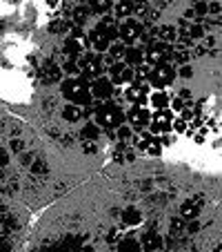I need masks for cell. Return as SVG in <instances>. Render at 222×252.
Returning <instances> with one entry per match:
<instances>
[{
    "label": "cell",
    "instance_id": "12",
    "mask_svg": "<svg viewBox=\"0 0 222 252\" xmlns=\"http://www.w3.org/2000/svg\"><path fill=\"white\" fill-rule=\"evenodd\" d=\"M94 29L100 33V36H104L107 40H118V20L114 18L111 14H107V16H100V20L94 25Z\"/></svg>",
    "mask_w": 222,
    "mask_h": 252
},
{
    "label": "cell",
    "instance_id": "7",
    "mask_svg": "<svg viewBox=\"0 0 222 252\" xmlns=\"http://www.w3.org/2000/svg\"><path fill=\"white\" fill-rule=\"evenodd\" d=\"M171 52H173L171 45L160 43V40H151L145 47V63L149 67L158 65V63H171Z\"/></svg>",
    "mask_w": 222,
    "mask_h": 252
},
{
    "label": "cell",
    "instance_id": "3",
    "mask_svg": "<svg viewBox=\"0 0 222 252\" xmlns=\"http://www.w3.org/2000/svg\"><path fill=\"white\" fill-rule=\"evenodd\" d=\"M175 78H178V74H175L173 63H158V65H151L149 71H147V85H149L151 92H156V90L167 92L173 85Z\"/></svg>",
    "mask_w": 222,
    "mask_h": 252
},
{
    "label": "cell",
    "instance_id": "6",
    "mask_svg": "<svg viewBox=\"0 0 222 252\" xmlns=\"http://www.w3.org/2000/svg\"><path fill=\"white\" fill-rule=\"evenodd\" d=\"M149 121H151V110L147 105H129V110L124 112V123L131 127L133 134L149 127Z\"/></svg>",
    "mask_w": 222,
    "mask_h": 252
},
{
    "label": "cell",
    "instance_id": "10",
    "mask_svg": "<svg viewBox=\"0 0 222 252\" xmlns=\"http://www.w3.org/2000/svg\"><path fill=\"white\" fill-rule=\"evenodd\" d=\"M89 87H91V96H94V100H98V103L114 98L116 85L109 81L107 76H100V78H96V81H91Z\"/></svg>",
    "mask_w": 222,
    "mask_h": 252
},
{
    "label": "cell",
    "instance_id": "14",
    "mask_svg": "<svg viewBox=\"0 0 222 252\" xmlns=\"http://www.w3.org/2000/svg\"><path fill=\"white\" fill-rule=\"evenodd\" d=\"M169 100L171 94H167L165 90H156V92H149V100H147V107L149 110H169Z\"/></svg>",
    "mask_w": 222,
    "mask_h": 252
},
{
    "label": "cell",
    "instance_id": "29",
    "mask_svg": "<svg viewBox=\"0 0 222 252\" xmlns=\"http://www.w3.org/2000/svg\"><path fill=\"white\" fill-rule=\"evenodd\" d=\"M47 7H49V9H56V7H58V0H47Z\"/></svg>",
    "mask_w": 222,
    "mask_h": 252
},
{
    "label": "cell",
    "instance_id": "24",
    "mask_svg": "<svg viewBox=\"0 0 222 252\" xmlns=\"http://www.w3.org/2000/svg\"><path fill=\"white\" fill-rule=\"evenodd\" d=\"M80 136L87 138V141H96L100 136V127L94 121H89V123H85V127H80Z\"/></svg>",
    "mask_w": 222,
    "mask_h": 252
},
{
    "label": "cell",
    "instance_id": "21",
    "mask_svg": "<svg viewBox=\"0 0 222 252\" xmlns=\"http://www.w3.org/2000/svg\"><path fill=\"white\" fill-rule=\"evenodd\" d=\"M89 9H91V14L107 16L114 9V0H89Z\"/></svg>",
    "mask_w": 222,
    "mask_h": 252
},
{
    "label": "cell",
    "instance_id": "19",
    "mask_svg": "<svg viewBox=\"0 0 222 252\" xmlns=\"http://www.w3.org/2000/svg\"><path fill=\"white\" fill-rule=\"evenodd\" d=\"M111 11H114L111 16H114L118 23H120V20H124V18H131V16H133L131 0H120V2H114V9H111Z\"/></svg>",
    "mask_w": 222,
    "mask_h": 252
},
{
    "label": "cell",
    "instance_id": "30",
    "mask_svg": "<svg viewBox=\"0 0 222 252\" xmlns=\"http://www.w3.org/2000/svg\"><path fill=\"white\" fill-rule=\"evenodd\" d=\"M82 252H94V248H91V246H85V248H82Z\"/></svg>",
    "mask_w": 222,
    "mask_h": 252
},
{
    "label": "cell",
    "instance_id": "4",
    "mask_svg": "<svg viewBox=\"0 0 222 252\" xmlns=\"http://www.w3.org/2000/svg\"><path fill=\"white\" fill-rule=\"evenodd\" d=\"M78 69H80V76L87 78L89 83L107 74V67H104L102 56L96 54V52H85L82 54V56L78 58Z\"/></svg>",
    "mask_w": 222,
    "mask_h": 252
},
{
    "label": "cell",
    "instance_id": "22",
    "mask_svg": "<svg viewBox=\"0 0 222 252\" xmlns=\"http://www.w3.org/2000/svg\"><path fill=\"white\" fill-rule=\"evenodd\" d=\"M89 14H91L89 7L78 5L76 9H74V14H71V20H74V25H78V27H85V23H87V18H89Z\"/></svg>",
    "mask_w": 222,
    "mask_h": 252
},
{
    "label": "cell",
    "instance_id": "16",
    "mask_svg": "<svg viewBox=\"0 0 222 252\" xmlns=\"http://www.w3.org/2000/svg\"><path fill=\"white\" fill-rule=\"evenodd\" d=\"M120 221H123V225H127V228H138V225L142 223L140 208H136V205H127V208L123 210V214H120Z\"/></svg>",
    "mask_w": 222,
    "mask_h": 252
},
{
    "label": "cell",
    "instance_id": "1",
    "mask_svg": "<svg viewBox=\"0 0 222 252\" xmlns=\"http://www.w3.org/2000/svg\"><path fill=\"white\" fill-rule=\"evenodd\" d=\"M60 94L67 103L78 105V107H91V103H94L89 81L82 76H65L60 81Z\"/></svg>",
    "mask_w": 222,
    "mask_h": 252
},
{
    "label": "cell",
    "instance_id": "11",
    "mask_svg": "<svg viewBox=\"0 0 222 252\" xmlns=\"http://www.w3.org/2000/svg\"><path fill=\"white\" fill-rule=\"evenodd\" d=\"M85 52H89L85 38H71V36H67L62 40V56H65V61H78Z\"/></svg>",
    "mask_w": 222,
    "mask_h": 252
},
{
    "label": "cell",
    "instance_id": "26",
    "mask_svg": "<svg viewBox=\"0 0 222 252\" xmlns=\"http://www.w3.org/2000/svg\"><path fill=\"white\" fill-rule=\"evenodd\" d=\"M175 74H178L180 78H187V81H189V78L194 76V67H191L189 63H184V65H178V67H175Z\"/></svg>",
    "mask_w": 222,
    "mask_h": 252
},
{
    "label": "cell",
    "instance_id": "25",
    "mask_svg": "<svg viewBox=\"0 0 222 252\" xmlns=\"http://www.w3.org/2000/svg\"><path fill=\"white\" fill-rule=\"evenodd\" d=\"M60 71H62V76H80V69H78V61H65L62 63V67H60Z\"/></svg>",
    "mask_w": 222,
    "mask_h": 252
},
{
    "label": "cell",
    "instance_id": "9",
    "mask_svg": "<svg viewBox=\"0 0 222 252\" xmlns=\"http://www.w3.org/2000/svg\"><path fill=\"white\" fill-rule=\"evenodd\" d=\"M120 92H123V98L129 105H147L151 90H149L147 83H131V85H124Z\"/></svg>",
    "mask_w": 222,
    "mask_h": 252
},
{
    "label": "cell",
    "instance_id": "5",
    "mask_svg": "<svg viewBox=\"0 0 222 252\" xmlns=\"http://www.w3.org/2000/svg\"><path fill=\"white\" fill-rule=\"evenodd\" d=\"M142 33H145V25H142V20L138 18H124L118 23V40L123 45H127V47H131V45H138L142 38Z\"/></svg>",
    "mask_w": 222,
    "mask_h": 252
},
{
    "label": "cell",
    "instance_id": "23",
    "mask_svg": "<svg viewBox=\"0 0 222 252\" xmlns=\"http://www.w3.org/2000/svg\"><path fill=\"white\" fill-rule=\"evenodd\" d=\"M124 52H127V45H123L120 40H114V43L109 45V49H107V56L111 58V61H123Z\"/></svg>",
    "mask_w": 222,
    "mask_h": 252
},
{
    "label": "cell",
    "instance_id": "18",
    "mask_svg": "<svg viewBox=\"0 0 222 252\" xmlns=\"http://www.w3.org/2000/svg\"><path fill=\"white\" fill-rule=\"evenodd\" d=\"M200 208H202V201H200L198 196H196V199L184 201V203H182V210H180V212H182V219H184V221L196 219V217L200 214Z\"/></svg>",
    "mask_w": 222,
    "mask_h": 252
},
{
    "label": "cell",
    "instance_id": "8",
    "mask_svg": "<svg viewBox=\"0 0 222 252\" xmlns=\"http://www.w3.org/2000/svg\"><path fill=\"white\" fill-rule=\"evenodd\" d=\"M173 112L171 110H153L151 112V121H149V132L156 136H165L171 134V125H173Z\"/></svg>",
    "mask_w": 222,
    "mask_h": 252
},
{
    "label": "cell",
    "instance_id": "15",
    "mask_svg": "<svg viewBox=\"0 0 222 252\" xmlns=\"http://www.w3.org/2000/svg\"><path fill=\"white\" fill-rule=\"evenodd\" d=\"M123 63L127 67H131V69L138 65H142V63H145V47H142V45H131V47H127Z\"/></svg>",
    "mask_w": 222,
    "mask_h": 252
},
{
    "label": "cell",
    "instance_id": "2",
    "mask_svg": "<svg viewBox=\"0 0 222 252\" xmlns=\"http://www.w3.org/2000/svg\"><path fill=\"white\" fill-rule=\"evenodd\" d=\"M94 116V123L100 129H109V132H116L120 125H124V110L123 105L116 103V100H102L91 110Z\"/></svg>",
    "mask_w": 222,
    "mask_h": 252
},
{
    "label": "cell",
    "instance_id": "17",
    "mask_svg": "<svg viewBox=\"0 0 222 252\" xmlns=\"http://www.w3.org/2000/svg\"><path fill=\"white\" fill-rule=\"evenodd\" d=\"M85 110L87 107H78V105H71V103H67L65 107H62V119L67 121V123H80L82 121V116H85Z\"/></svg>",
    "mask_w": 222,
    "mask_h": 252
},
{
    "label": "cell",
    "instance_id": "20",
    "mask_svg": "<svg viewBox=\"0 0 222 252\" xmlns=\"http://www.w3.org/2000/svg\"><path fill=\"white\" fill-rule=\"evenodd\" d=\"M118 252H142V246L138 241V237L127 234V237L118 239Z\"/></svg>",
    "mask_w": 222,
    "mask_h": 252
},
{
    "label": "cell",
    "instance_id": "28",
    "mask_svg": "<svg viewBox=\"0 0 222 252\" xmlns=\"http://www.w3.org/2000/svg\"><path fill=\"white\" fill-rule=\"evenodd\" d=\"M207 11H209V5H207V2H200V5H196V14L204 16Z\"/></svg>",
    "mask_w": 222,
    "mask_h": 252
},
{
    "label": "cell",
    "instance_id": "13",
    "mask_svg": "<svg viewBox=\"0 0 222 252\" xmlns=\"http://www.w3.org/2000/svg\"><path fill=\"white\" fill-rule=\"evenodd\" d=\"M140 246H142V252H160L162 246H165V241H162V237L158 232H153V230H149V232H145L140 239Z\"/></svg>",
    "mask_w": 222,
    "mask_h": 252
},
{
    "label": "cell",
    "instance_id": "27",
    "mask_svg": "<svg viewBox=\"0 0 222 252\" xmlns=\"http://www.w3.org/2000/svg\"><path fill=\"white\" fill-rule=\"evenodd\" d=\"M116 134H118L120 141H129V138L133 136V132H131V127H129V125H120V127L116 129Z\"/></svg>",
    "mask_w": 222,
    "mask_h": 252
}]
</instances>
